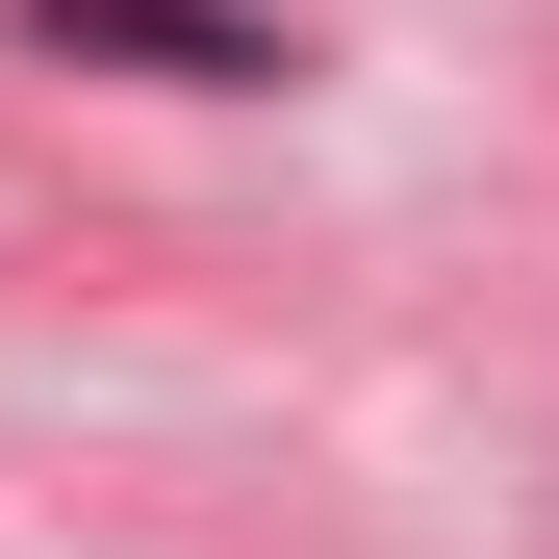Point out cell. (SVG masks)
<instances>
[{"label":"cell","mask_w":559,"mask_h":559,"mask_svg":"<svg viewBox=\"0 0 559 559\" xmlns=\"http://www.w3.org/2000/svg\"><path fill=\"white\" fill-rule=\"evenodd\" d=\"M26 51H76V76H178V103H280V51L254 0H26Z\"/></svg>","instance_id":"cell-1"}]
</instances>
